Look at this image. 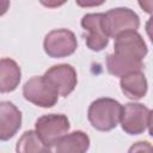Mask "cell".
Instances as JSON below:
<instances>
[{"label":"cell","instance_id":"1","mask_svg":"<svg viewBox=\"0 0 153 153\" xmlns=\"http://www.w3.org/2000/svg\"><path fill=\"white\" fill-rule=\"evenodd\" d=\"M148 49L137 31H126L115 38L114 54L106 56V69L115 76H123L133 72H140L142 60Z\"/></svg>","mask_w":153,"mask_h":153},{"label":"cell","instance_id":"8","mask_svg":"<svg viewBox=\"0 0 153 153\" xmlns=\"http://www.w3.org/2000/svg\"><path fill=\"white\" fill-rule=\"evenodd\" d=\"M103 18L104 13H87L80 22L82 29L88 31L86 45L92 51H100L109 43V37L103 26Z\"/></svg>","mask_w":153,"mask_h":153},{"label":"cell","instance_id":"5","mask_svg":"<svg viewBox=\"0 0 153 153\" xmlns=\"http://www.w3.org/2000/svg\"><path fill=\"white\" fill-rule=\"evenodd\" d=\"M120 123L129 135L142 134L151 127L152 110L141 103H127L122 105Z\"/></svg>","mask_w":153,"mask_h":153},{"label":"cell","instance_id":"9","mask_svg":"<svg viewBox=\"0 0 153 153\" xmlns=\"http://www.w3.org/2000/svg\"><path fill=\"white\" fill-rule=\"evenodd\" d=\"M44 76L53 82V85L57 88L59 94L62 97L69 96L74 91L78 82L76 71L68 63H61L50 67L44 73Z\"/></svg>","mask_w":153,"mask_h":153},{"label":"cell","instance_id":"3","mask_svg":"<svg viewBox=\"0 0 153 153\" xmlns=\"http://www.w3.org/2000/svg\"><path fill=\"white\" fill-rule=\"evenodd\" d=\"M24 98L41 108H53L59 100V91L44 75L32 76L23 86Z\"/></svg>","mask_w":153,"mask_h":153},{"label":"cell","instance_id":"4","mask_svg":"<svg viewBox=\"0 0 153 153\" xmlns=\"http://www.w3.org/2000/svg\"><path fill=\"white\" fill-rule=\"evenodd\" d=\"M71 128L69 120L63 114H48L37 118L35 123V133L41 141L48 147L55 146Z\"/></svg>","mask_w":153,"mask_h":153},{"label":"cell","instance_id":"13","mask_svg":"<svg viewBox=\"0 0 153 153\" xmlns=\"http://www.w3.org/2000/svg\"><path fill=\"white\" fill-rule=\"evenodd\" d=\"M90 147V137L81 130L66 134L55 145L54 153H86Z\"/></svg>","mask_w":153,"mask_h":153},{"label":"cell","instance_id":"16","mask_svg":"<svg viewBox=\"0 0 153 153\" xmlns=\"http://www.w3.org/2000/svg\"><path fill=\"white\" fill-rule=\"evenodd\" d=\"M10 8V1L7 0H0V17L4 16L7 10Z\"/></svg>","mask_w":153,"mask_h":153},{"label":"cell","instance_id":"10","mask_svg":"<svg viewBox=\"0 0 153 153\" xmlns=\"http://www.w3.org/2000/svg\"><path fill=\"white\" fill-rule=\"evenodd\" d=\"M22 127V112L11 102H0V141H7Z\"/></svg>","mask_w":153,"mask_h":153},{"label":"cell","instance_id":"6","mask_svg":"<svg viewBox=\"0 0 153 153\" xmlns=\"http://www.w3.org/2000/svg\"><path fill=\"white\" fill-rule=\"evenodd\" d=\"M103 26L109 38H116L122 32L136 31L140 26V18L128 7H116L104 13Z\"/></svg>","mask_w":153,"mask_h":153},{"label":"cell","instance_id":"15","mask_svg":"<svg viewBox=\"0 0 153 153\" xmlns=\"http://www.w3.org/2000/svg\"><path fill=\"white\" fill-rule=\"evenodd\" d=\"M128 153H153L152 143L148 141H137L130 146Z\"/></svg>","mask_w":153,"mask_h":153},{"label":"cell","instance_id":"12","mask_svg":"<svg viewBox=\"0 0 153 153\" xmlns=\"http://www.w3.org/2000/svg\"><path fill=\"white\" fill-rule=\"evenodd\" d=\"M22 79V71L18 63L12 59L0 60V93L14 91Z\"/></svg>","mask_w":153,"mask_h":153},{"label":"cell","instance_id":"2","mask_svg":"<svg viewBox=\"0 0 153 153\" xmlns=\"http://www.w3.org/2000/svg\"><path fill=\"white\" fill-rule=\"evenodd\" d=\"M122 105L112 98H98L91 103L87 118L91 126L100 131H110L117 127L121 120Z\"/></svg>","mask_w":153,"mask_h":153},{"label":"cell","instance_id":"14","mask_svg":"<svg viewBox=\"0 0 153 153\" xmlns=\"http://www.w3.org/2000/svg\"><path fill=\"white\" fill-rule=\"evenodd\" d=\"M17 153H51L50 147L44 145L35 130L25 131L16 145Z\"/></svg>","mask_w":153,"mask_h":153},{"label":"cell","instance_id":"7","mask_svg":"<svg viewBox=\"0 0 153 153\" xmlns=\"http://www.w3.org/2000/svg\"><path fill=\"white\" fill-rule=\"evenodd\" d=\"M43 48L48 56L61 59L74 54L78 48V42L73 31L68 29H56L45 35Z\"/></svg>","mask_w":153,"mask_h":153},{"label":"cell","instance_id":"11","mask_svg":"<svg viewBox=\"0 0 153 153\" xmlns=\"http://www.w3.org/2000/svg\"><path fill=\"white\" fill-rule=\"evenodd\" d=\"M120 86L124 96L133 100H139L143 98L148 88L147 79L141 71L133 72V73L121 76Z\"/></svg>","mask_w":153,"mask_h":153},{"label":"cell","instance_id":"17","mask_svg":"<svg viewBox=\"0 0 153 153\" xmlns=\"http://www.w3.org/2000/svg\"><path fill=\"white\" fill-rule=\"evenodd\" d=\"M76 4L78 5H80V6H97V5H102L103 4V1H92V2H81V1H76Z\"/></svg>","mask_w":153,"mask_h":153}]
</instances>
